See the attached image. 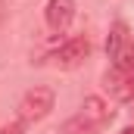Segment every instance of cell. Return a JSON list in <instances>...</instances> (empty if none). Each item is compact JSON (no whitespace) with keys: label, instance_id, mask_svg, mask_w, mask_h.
Masks as SVG:
<instances>
[{"label":"cell","instance_id":"6da1fadb","mask_svg":"<svg viewBox=\"0 0 134 134\" xmlns=\"http://www.w3.org/2000/svg\"><path fill=\"white\" fill-rule=\"evenodd\" d=\"M112 115H115L112 106L103 100V97L91 94V97H84L81 109L59 125V134H100L103 128L112 122Z\"/></svg>","mask_w":134,"mask_h":134},{"label":"cell","instance_id":"7a4b0ae2","mask_svg":"<svg viewBox=\"0 0 134 134\" xmlns=\"http://www.w3.org/2000/svg\"><path fill=\"white\" fill-rule=\"evenodd\" d=\"M53 103H56V97L50 87H31L19 100V119L22 122H41L53 112Z\"/></svg>","mask_w":134,"mask_h":134},{"label":"cell","instance_id":"3957f363","mask_svg":"<svg viewBox=\"0 0 134 134\" xmlns=\"http://www.w3.org/2000/svg\"><path fill=\"white\" fill-rule=\"evenodd\" d=\"M87 56H91V41H87V37H69L66 44L53 53V66H59V69H78Z\"/></svg>","mask_w":134,"mask_h":134},{"label":"cell","instance_id":"277c9868","mask_svg":"<svg viewBox=\"0 0 134 134\" xmlns=\"http://www.w3.org/2000/svg\"><path fill=\"white\" fill-rule=\"evenodd\" d=\"M103 87L109 91V97L119 103H128L134 100V75L131 72H125V69H106L103 72Z\"/></svg>","mask_w":134,"mask_h":134},{"label":"cell","instance_id":"5b68a950","mask_svg":"<svg viewBox=\"0 0 134 134\" xmlns=\"http://www.w3.org/2000/svg\"><path fill=\"white\" fill-rule=\"evenodd\" d=\"M44 22L50 31H66L69 25L75 22V0H47L44 6Z\"/></svg>","mask_w":134,"mask_h":134},{"label":"cell","instance_id":"8992f818","mask_svg":"<svg viewBox=\"0 0 134 134\" xmlns=\"http://www.w3.org/2000/svg\"><path fill=\"white\" fill-rule=\"evenodd\" d=\"M131 34L128 28L122 25V22H115L112 28H109V37H106V53H109V59H112V66L115 69H125V59H128V50H131Z\"/></svg>","mask_w":134,"mask_h":134},{"label":"cell","instance_id":"52a82bcc","mask_svg":"<svg viewBox=\"0 0 134 134\" xmlns=\"http://www.w3.org/2000/svg\"><path fill=\"white\" fill-rule=\"evenodd\" d=\"M25 125H28V122H22V119H16V122H6V125L0 128V134H22V131H25Z\"/></svg>","mask_w":134,"mask_h":134},{"label":"cell","instance_id":"ba28073f","mask_svg":"<svg viewBox=\"0 0 134 134\" xmlns=\"http://www.w3.org/2000/svg\"><path fill=\"white\" fill-rule=\"evenodd\" d=\"M125 72L134 75V44H131V50H128V59H125Z\"/></svg>","mask_w":134,"mask_h":134},{"label":"cell","instance_id":"9c48e42d","mask_svg":"<svg viewBox=\"0 0 134 134\" xmlns=\"http://www.w3.org/2000/svg\"><path fill=\"white\" fill-rule=\"evenodd\" d=\"M119 134H134V125H128V128H122Z\"/></svg>","mask_w":134,"mask_h":134}]
</instances>
